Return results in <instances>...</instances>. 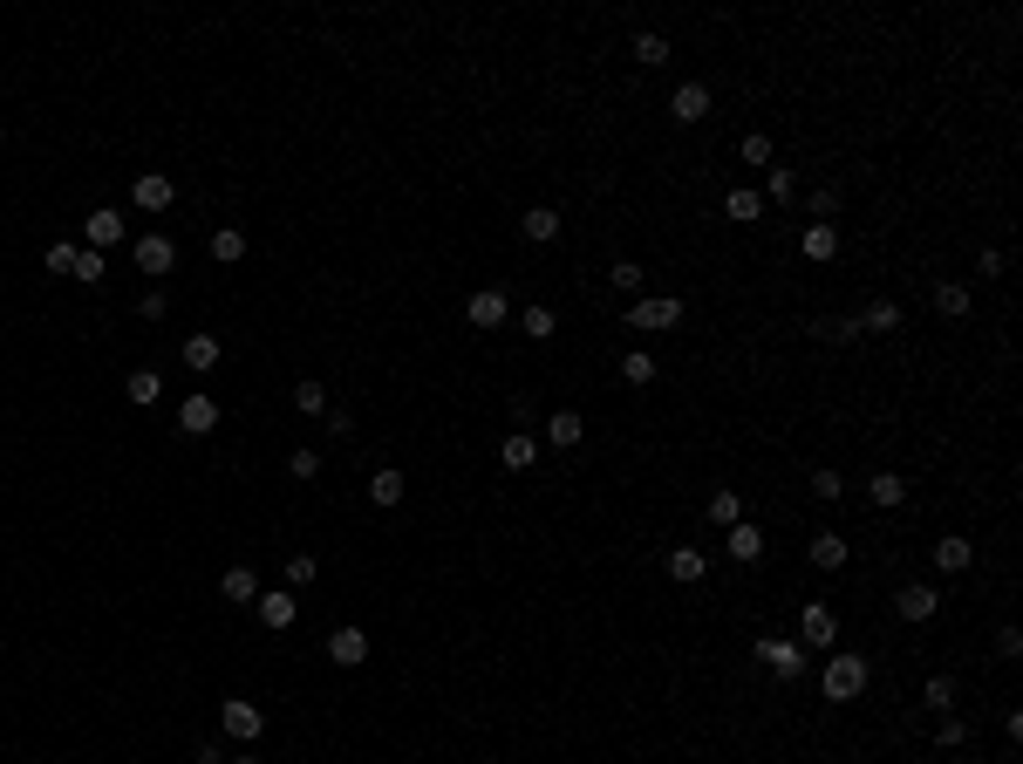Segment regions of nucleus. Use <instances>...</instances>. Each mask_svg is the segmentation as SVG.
<instances>
[{"instance_id": "1", "label": "nucleus", "mask_w": 1023, "mask_h": 764, "mask_svg": "<svg viewBox=\"0 0 1023 764\" xmlns=\"http://www.w3.org/2000/svg\"><path fill=\"white\" fill-rule=\"evenodd\" d=\"M819 689H826V703H853L867 689V655H833L819 669Z\"/></svg>"}, {"instance_id": "2", "label": "nucleus", "mask_w": 1023, "mask_h": 764, "mask_svg": "<svg viewBox=\"0 0 1023 764\" xmlns=\"http://www.w3.org/2000/svg\"><path fill=\"white\" fill-rule=\"evenodd\" d=\"M833 642H839V614L826 608V601H812V608L798 614V649H805V655H826Z\"/></svg>"}, {"instance_id": "3", "label": "nucleus", "mask_w": 1023, "mask_h": 764, "mask_svg": "<svg viewBox=\"0 0 1023 764\" xmlns=\"http://www.w3.org/2000/svg\"><path fill=\"white\" fill-rule=\"evenodd\" d=\"M758 655H764V669H771L778 683H798V676H805V662H812V655L798 649L792 635H764V642H758Z\"/></svg>"}, {"instance_id": "4", "label": "nucleus", "mask_w": 1023, "mask_h": 764, "mask_svg": "<svg viewBox=\"0 0 1023 764\" xmlns=\"http://www.w3.org/2000/svg\"><path fill=\"white\" fill-rule=\"evenodd\" d=\"M676 321H682L676 294H642V301L628 307V328H642V335H662V328H676Z\"/></svg>"}, {"instance_id": "5", "label": "nucleus", "mask_w": 1023, "mask_h": 764, "mask_svg": "<svg viewBox=\"0 0 1023 764\" xmlns=\"http://www.w3.org/2000/svg\"><path fill=\"white\" fill-rule=\"evenodd\" d=\"M219 730L239 737V744H253V737L266 730V710H260V703H246V696H226V703H219Z\"/></svg>"}, {"instance_id": "6", "label": "nucleus", "mask_w": 1023, "mask_h": 764, "mask_svg": "<svg viewBox=\"0 0 1023 764\" xmlns=\"http://www.w3.org/2000/svg\"><path fill=\"white\" fill-rule=\"evenodd\" d=\"M123 239H130V226H123L116 205H96V212L82 219V246H96V253H110V246H123Z\"/></svg>"}, {"instance_id": "7", "label": "nucleus", "mask_w": 1023, "mask_h": 764, "mask_svg": "<svg viewBox=\"0 0 1023 764\" xmlns=\"http://www.w3.org/2000/svg\"><path fill=\"white\" fill-rule=\"evenodd\" d=\"M894 614H901V621H914V628H921V621H935V614H942V587H928V580H908V587L894 594Z\"/></svg>"}, {"instance_id": "8", "label": "nucleus", "mask_w": 1023, "mask_h": 764, "mask_svg": "<svg viewBox=\"0 0 1023 764\" xmlns=\"http://www.w3.org/2000/svg\"><path fill=\"white\" fill-rule=\"evenodd\" d=\"M130 260H137V273H151V280H164V273L178 267V246H171L164 232H144V239L130 246Z\"/></svg>"}, {"instance_id": "9", "label": "nucleus", "mask_w": 1023, "mask_h": 764, "mask_svg": "<svg viewBox=\"0 0 1023 764\" xmlns=\"http://www.w3.org/2000/svg\"><path fill=\"white\" fill-rule=\"evenodd\" d=\"M178 430H185V437H212V430H219V396H205V389L185 396V403H178Z\"/></svg>"}, {"instance_id": "10", "label": "nucleus", "mask_w": 1023, "mask_h": 764, "mask_svg": "<svg viewBox=\"0 0 1023 764\" xmlns=\"http://www.w3.org/2000/svg\"><path fill=\"white\" fill-rule=\"evenodd\" d=\"M710 110H717L710 103V82H676V96H669V116L676 123H703Z\"/></svg>"}, {"instance_id": "11", "label": "nucleus", "mask_w": 1023, "mask_h": 764, "mask_svg": "<svg viewBox=\"0 0 1023 764\" xmlns=\"http://www.w3.org/2000/svg\"><path fill=\"white\" fill-rule=\"evenodd\" d=\"M464 314H471V328H505V321H512V301H505L498 287H478V294L464 301Z\"/></svg>"}, {"instance_id": "12", "label": "nucleus", "mask_w": 1023, "mask_h": 764, "mask_svg": "<svg viewBox=\"0 0 1023 764\" xmlns=\"http://www.w3.org/2000/svg\"><path fill=\"white\" fill-rule=\"evenodd\" d=\"M798 253H805L812 267H826V260H839V226H826V219H812V226L798 232Z\"/></svg>"}, {"instance_id": "13", "label": "nucleus", "mask_w": 1023, "mask_h": 764, "mask_svg": "<svg viewBox=\"0 0 1023 764\" xmlns=\"http://www.w3.org/2000/svg\"><path fill=\"white\" fill-rule=\"evenodd\" d=\"M328 662H335V669H362V662H369V635H362V628H335V635H328Z\"/></svg>"}, {"instance_id": "14", "label": "nucleus", "mask_w": 1023, "mask_h": 764, "mask_svg": "<svg viewBox=\"0 0 1023 764\" xmlns=\"http://www.w3.org/2000/svg\"><path fill=\"white\" fill-rule=\"evenodd\" d=\"M130 198H137V212H171V198H178V185H171L164 171H144V178L130 185Z\"/></svg>"}, {"instance_id": "15", "label": "nucleus", "mask_w": 1023, "mask_h": 764, "mask_svg": "<svg viewBox=\"0 0 1023 764\" xmlns=\"http://www.w3.org/2000/svg\"><path fill=\"white\" fill-rule=\"evenodd\" d=\"M253 614H260L266 628L280 635V628H294V621H301V601H294V594H260V601H253Z\"/></svg>"}, {"instance_id": "16", "label": "nucleus", "mask_w": 1023, "mask_h": 764, "mask_svg": "<svg viewBox=\"0 0 1023 764\" xmlns=\"http://www.w3.org/2000/svg\"><path fill=\"white\" fill-rule=\"evenodd\" d=\"M580 437H587V423H580V410H553V417H546V444H553V451H573Z\"/></svg>"}, {"instance_id": "17", "label": "nucleus", "mask_w": 1023, "mask_h": 764, "mask_svg": "<svg viewBox=\"0 0 1023 764\" xmlns=\"http://www.w3.org/2000/svg\"><path fill=\"white\" fill-rule=\"evenodd\" d=\"M498 464H505V471H526V464H539V437H532V430H512V437L498 444Z\"/></svg>"}, {"instance_id": "18", "label": "nucleus", "mask_w": 1023, "mask_h": 764, "mask_svg": "<svg viewBox=\"0 0 1023 764\" xmlns=\"http://www.w3.org/2000/svg\"><path fill=\"white\" fill-rule=\"evenodd\" d=\"M935 567H942V573H969V567H976V546H969L962 533L935 539Z\"/></svg>"}, {"instance_id": "19", "label": "nucleus", "mask_w": 1023, "mask_h": 764, "mask_svg": "<svg viewBox=\"0 0 1023 764\" xmlns=\"http://www.w3.org/2000/svg\"><path fill=\"white\" fill-rule=\"evenodd\" d=\"M703 573H710V553H703V546H676V553H669V580H682V587H696Z\"/></svg>"}, {"instance_id": "20", "label": "nucleus", "mask_w": 1023, "mask_h": 764, "mask_svg": "<svg viewBox=\"0 0 1023 764\" xmlns=\"http://www.w3.org/2000/svg\"><path fill=\"white\" fill-rule=\"evenodd\" d=\"M853 328H873V335H894L901 328V301H867L853 314Z\"/></svg>"}, {"instance_id": "21", "label": "nucleus", "mask_w": 1023, "mask_h": 764, "mask_svg": "<svg viewBox=\"0 0 1023 764\" xmlns=\"http://www.w3.org/2000/svg\"><path fill=\"white\" fill-rule=\"evenodd\" d=\"M219 594H226V601H239V608H253V601H260L253 567H226V573H219Z\"/></svg>"}, {"instance_id": "22", "label": "nucleus", "mask_w": 1023, "mask_h": 764, "mask_svg": "<svg viewBox=\"0 0 1023 764\" xmlns=\"http://www.w3.org/2000/svg\"><path fill=\"white\" fill-rule=\"evenodd\" d=\"M519 232H526L532 246H553V239H560V212H553V205H532L526 219H519Z\"/></svg>"}, {"instance_id": "23", "label": "nucleus", "mask_w": 1023, "mask_h": 764, "mask_svg": "<svg viewBox=\"0 0 1023 764\" xmlns=\"http://www.w3.org/2000/svg\"><path fill=\"white\" fill-rule=\"evenodd\" d=\"M403 492H410V485H403V471H389V464H382L376 478H369V505H376V512L403 505Z\"/></svg>"}, {"instance_id": "24", "label": "nucleus", "mask_w": 1023, "mask_h": 764, "mask_svg": "<svg viewBox=\"0 0 1023 764\" xmlns=\"http://www.w3.org/2000/svg\"><path fill=\"white\" fill-rule=\"evenodd\" d=\"M723 219H737V226H751V219H764V191L737 185L730 198H723Z\"/></svg>"}, {"instance_id": "25", "label": "nucleus", "mask_w": 1023, "mask_h": 764, "mask_svg": "<svg viewBox=\"0 0 1023 764\" xmlns=\"http://www.w3.org/2000/svg\"><path fill=\"white\" fill-rule=\"evenodd\" d=\"M867 492H873V505H880V512H894V505H908V478H901V471H873Z\"/></svg>"}, {"instance_id": "26", "label": "nucleus", "mask_w": 1023, "mask_h": 764, "mask_svg": "<svg viewBox=\"0 0 1023 764\" xmlns=\"http://www.w3.org/2000/svg\"><path fill=\"white\" fill-rule=\"evenodd\" d=\"M185 369H191V376H212V369H219V335H191V342H185Z\"/></svg>"}, {"instance_id": "27", "label": "nucleus", "mask_w": 1023, "mask_h": 764, "mask_svg": "<svg viewBox=\"0 0 1023 764\" xmlns=\"http://www.w3.org/2000/svg\"><path fill=\"white\" fill-rule=\"evenodd\" d=\"M730 560H744V567H751V560H764V533L751 526V519H737V526H730Z\"/></svg>"}, {"instance_id": "28", "label": "nucleus", "mask_w": 1023, "mask_h": 764, "mask_svg": "<svg viewBox=\"0 0 1023 764\" xmlns=\"http://www.w3.org/2000/svg\"><path fill=\"white\" fill-rule=\"evenodd\" d=\"M212 260H219V267H239V260H246V232L219 226V232H212Z\"/></svg>"}, {"instance_id": "29", "label": "nucleus", "mask_w": 1023, "mask_h": 764, "mask_svg": "<svg viewBox=\"0 0 1023 764\" xmlns=\"http://www.w3.org/2000/svg\"><path fill=\"white\" fill-rule=\"evenodd\" d=\"M805 553H812V567H819V573L846 567V539H839V533H819V539H812V546H805Z\"/></svg>"}, {"instance_id": "30", "label": "nucleus", "mask_w": 1023, "mask_h": 764, "mask_svg": "<svg viewBox=\"0 0 1023 764\" xmlns=\"http://www.w3.org/2000/svg\"><path fill=\"white\" fill-rule=\"evenodd\" d=\"M553 328H560L553 307H526V314H519V335H526V342H553Z\"/></svg>"}, {"instance_id": "31", "label": "nucleus", "mask_w": 1023, "mask_h": 764, "mask_svg": "<svg viewBox=\"0 0 1023 764\" xmlns=\"http://www.w3.org/2000/svg\"><path fill=\"white\" fill-rule=\"evenodd\" d=\"M635 62H642V69H662V62H669V35L642 28V35H635Z\"/></svg>"}, {"instance_id": "32", "label": "nucleus", "mask_w": 1023, "mask_h": 764, "mask_svg": "<svg viewBox=\"0 0 1023 764\" xmlns=\"http://www.w3.org/2000/svg\"><path fill=\"white\" fill-rule=\"evenodd\" d=\"M123 389H130V403H157V396H164V376H157V369H130Z\"/></svg>"}, {"instance_id": "33", "label": "nucleus", "mask_w": 1023, "mask_h": 764, "mask_svg": "<svg viewBox=\"0 0 1023 764\" xmlns=\"http://www.w3.org/2000/svg\"><path fill=\"white\" fill-rule=\"evenodd\" d=\"M103 273H110V253H96V246H82V253H76V273H69V280H82V287H96Z\"/></svg>"}, {"instance_id": "34", "label": "nucleus", "mask_w": 1023, "mask_h": 764, "mask_svg": "<svg viewBox=\"0 0 1023 764\" xmlns=\"http://www.w3.org/2000/svg\"><path fill=\"white\" fill-rule=\"evenodd\" d=\"M607 280H614L621 294H642V287H648V267H642V260H614V267H607Z\"/></svg>"}, {"instance_id": "35", "label": "nucleus", "mask_w": 1023, "mask_h": 764, "mask_svg": "<svg viewBox=\"0 0 1023 764\" xmlns=\"http://www.w3.org/2000/svg\"><path fill=\"white\" fill-rule=\"evenodd\" d=\"M621 382H635V389L655 382V355H648V348H628V355H621Z\"/></svg>"}, {"instance_id": "36", "label": "nucleus", "mask_w": 1023, "mask_h": 764, "mask_svg": "<svg viewBox=\"0 0 1023 764\" xmlns=\"http://www.w3.org/2000/svg\"><path fill=\"white\" fill-rule=\"evenodd\" d=\"M921 703H928L935 717H948V710H955V676H928V689H921Z\"/></svg>"}, {"instance_id": "37", "label": "nucleus", "mask_w": 1023, "mask_h": 764, "mask_svg": "<svg viewBox=\"0 0 1023 764\" xmlns=\"http://www.w3.org/2000/svg\"><path fill=\"white\" fill-rule=\"evenodd\" d=\"M744 519V498L737 492H710V526H737Z\"/></svg>"}, {"instance_id": "38", "label": "nucleus", "mask_w": 1023, "mask_h": 764, "mask_svg": "<svg viewBox=\"0 0 1023 764\" xmlns=\"http://www.w3.org/2000/svg\"><path fill=\"white\" fill-rule=\"evenodd\" d=\"M294 403L307 417H328V382H294Z\"/></svg>"}, {"instance_id": "39", "label": "nucleus", "mask_w": 1023, "mask_h": 764, "mask_svg": "<svg viewBox=\"0 0 1023 764\" xmlns=\"http://www.w3.org/2000/svg\"><path fill=\"white\" fill-rule=\"evenodd\" d=\"M76 253H82V239H55L41 260H48V273H76Z\"/></svg>"}, {"instance_id": "40", "label": "nucleus", "mask_w": 1023, "mask_h": 764, "mask_svg": "<svg viewBox=\"0 0 1023 764\" xmlns=\"http://www.w3.org/2000/svg\"><path fill=\"white\" fill-rule=\"evenodd\" d=\"M764 191H771V205H792V198H798V178L785 171V164H771V178H764Z\"/></svg>"}, {"instance_id": "41", "label": "nucleus", "mask_w": 1023, "mask_h": 764, "mask_svg": "<svg viewBox=\"0 0 1023 764\" xmlns=\"http://www.w3.org/2000/svg\"><path fill=\"white\" fill-rule=\"evenodd\" d=\"M935 307H942L948 321H962V314H969V287H955V280H948V287H935Z\"/></svg>"}, {"instance_id": "42", "label": "nucleus", "mask_w": 1023, "mask_h": 764, "mask_svg": "<svg viewBox=\"0 0 1023 764\" xmlns=\"http://www.w3.org/2000/svg\"><path fill=\"white\" fill-rule=\"evenodd\" d=\"M287 471H294V478H301V485H307V478H321V451H307V444H301V451H294V458H287Z\"/></svg>"}, {"instance_id": "43", "label": "nucleus", "mask_w": 1023, "mask_h": 764, "mask_svg": "<svg viewBox=\"0 0 1023 764\" xmlns=\"http://www.w3.org/2000/svg\"><path fill=\"white\" fill-rule=\"evenodd\" d=\"M833 212H839V185H819V191H812V219L833 226Z\"/></svg>"}, {"instance_id": "44", "label": "nucleus", "mask_w": 1023, "mask_h": 764, "mask_svg": "<svg viewBox=\"0 0 1023 764\" xmlns=\"http://www.w3.org/2000/svg\"><path fill=\"white\" fill-rule=\"evenodd\" d=\"M812 492H819V505H833V498H846V485H839V471H812Z\"/></svg>"}, {"instance_id": "45", "label": "nucleus", "mask_w": 1023, "mask_h": 764, "mask_svg": "<svg viewBox=\"0 0 1023 764\" xmlns=\"http://www.w3.org/2000/svg\"><path fill=\"white\" fill-rule=\"evenodd\" d=\"M737 151H744V164H771V137H764V130H751Z\"/></svg>"}, {"instance_id": "46", "label": "nucleus", "mask_w": 1023, "mask_h": 764, "mask_svg": "<svg viewBox=\"0 0 1023 764\" xmlns=\"http://www.w3.org/2000/svg\"><path fill=\"white\" fill-rule=\"evenodd\" d=\"M962 737H969V724H962V717H942V730H935V744H942V751H962Z\"/></svg>"}, {"instance_id": "47", "label": "nucleus", "mask_w": 1023, "mask_h": 764, "mask_svg": "<svg viewBox=\"0 0 1023 764\" xmlns=\"http://www.w3.org/2000/svg\"><path fill=\"white\" fill-rule=\"evenodd\" d=\"M314 573H321V560H314V553H294V560H287V580H294V587H307Z\"/></svg>"}, {"instance_id": "48", "label": "nucleus", "mask_w": 1023, "mask_h": 764, "mask_svg": "<svg viewBox=\"0 0 1023 764\" xmlns=\"http://www.w3.org/2000/svg\"><path fill=\"white\" fill-rule=\"evenodd\" d=\"M819 335H826V342H846V335H860V328H853L846 314H826V321H819Z\"/></svg>"}, {"instance_id": "49", "label": "nucleus", "mask_w": 1023, "mask_h": 764, "mask_svg": "<svg viewBox=\"0 0 1023 764\" xmlns=\"http://www.w3.org/2000/svg\"><path fill=\"white\" fill-rule=\"evenodd\" d=\"M137 314H144V321H164V287H151V294L137 301Z\"/></svg>"}, {"instance_id": "50", "label": "nucleus", "mask_w": 1023, "mask_h": 764, "mask_svg": "<svg viewBox=\"0 0 1023 764\" xmlns=\"http://www.w3.org/2000/svg\"><path fill=\"white\" fill-rule=\"evenodd\" d=\"M996 655H1023V635H1017V628H996Z\"/></svg>"}, {"instance_id": "51", "label": "nucleus", "mask_w": 1023, "mask_h": 764, "mask_svg": "<svg viewBox=\"0 0 1023 764\" xmlns=\"http://www.w3.org/2000/svg\"><path fill=\"white\" fill-rule=\"evenodd\" d=\"M226 764H260V758H226Z\"/></svg>"}]
</instances>
